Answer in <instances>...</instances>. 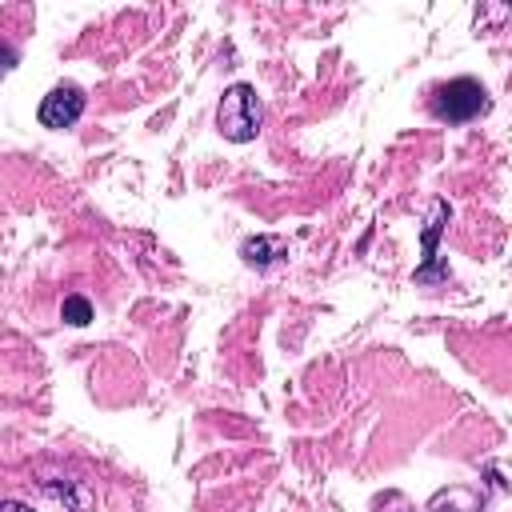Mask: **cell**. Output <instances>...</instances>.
Masks as SVG:
<instances>
[{
  "label": "cell",
  "mask_w": 512,
  "mask_h": 512,
  "mask_svg": "<svg viewBox=\"0 0 512 512\" xmlns=\"http://www.w3.org/2000/svg\"><path fill=\"white\" fill-rule=\"evenodd\" d=\"M428 512H484V496H480L476 488L452 484V488H440V492L428 500Z\"/></svg>",
  "instance_id": "obj_5"
},
{
  "label": "cell",
  "mask_w": 512,
  "mask_h": 512,
  "mask_svg": "<svg viewBox=\"0 0 512 512\" xmlns=\"http://www.w3.org/2000/svg\"><path fill=\"white\" fill-rule=\"evenodd\" d=\"M0 512H32V508H28V504H20V500H4V504H0Z\"/></svg>",
  "instance_id": "obj_10"
},
{
  "label": "cell",
  "mask_w": 512,
  "mask_h": 512,
  "mask_svg": "<svg viewBox=\"0 0 512 512\" xmlns=\"http://www.w3.org/2000/svg\"><path fill=\"white\" fill-rule=\"evenodd\" d=\"M488 104L492 100H488L484 84L472 80V76H456V80H448L432 92V116L444 120V124H468V120L484 116Z\"/></svg>",
  "instance_id": "obj_2"
},
{
  "label": "cell",
  "mask_w": 512,
  "mask_h": 512,
  "mask_svg": "<svg viewBox=\"0 0 512 512\" xmlns=\"http://www.w3.org/2000/svg\"><path fill=\"white\" fill-rule=\"evenodd\" d=\"M240 256H244V264H252V268H268L276 256H284V240H280V236H248V240L240 244Z\"/></svg>",
  "instance_id": "obj_6"
},
{
  "label": "cell",
  "mask_w": 512,
  "mask_h": 512,
  "mask_svg": "<svg viewBox=\"0 0 512 512\" xmlns=\"http://www.w3.org/2000/svg\"><path fill=\"white\" fill-rule=\"evenodd\" d=\"M444 224H448V204H444V200H432V208H428V224H424V232H420L424 264L416 268V284H444V280H448V268H444L440 256H436V240H440Z\"/></svg>",
  "instance_id": "obj_3"
},
{
  "label": "cell",
  "mask_w": 512,
  "mask_h": 512,
  "mask_svg": "<svg viewBox=\"0 0 512 512\" xmlns=\"http://www.w3.org/2000/svg\"><path fill=\"white\" fill-rule=\"evenodd\" d=\"M60 320L84 328V324L92 320V304H88L84 296H64V304H60Z\"/></svg>",
  "instance_id": "obj_7"
},
{
  "label": "cell",
  "mask_w": 512,
  "mask_h": 512,
  "mask_svg": "<svg viewBox=\"0 0 512 512\" xmlns=\"http://www.w3.org/2000/svg\"><path fill=\"white\" fill-rule=\"evenodd\" d=\"M260 120H264V108H260V100H256V88H252V84H232V88L224 92L220 108H216V128H220V136L232 140V144H248V140H256Z\"/></svg>",
  "instance_id": "obj_1"
},
{
  "label": "cell",
  "mask_w": 512,
  "mask_h": 512,
  "mask_svg": "<svg viewBox=\"0 0 512 512\" xmlns=\"http://www.w3.org/2000/svg\"><path fill=\"white\" fill-rule=\"evenodd\" d=\"M372 508H376V512H416V508L404 500V492H396V488L380 492V496L372 500Z\"/></svg>",
  "instance_id": "obj_9"
},
{
  "label": "cell",
  "mask_w": 512,
  "mask_h": 512,
  "mask_svg": "<svg viewBox=\"0 0 512 512\" xmlns=\"http://www.w3.org/2000/svg\"><path fill=\"white\" fill-rule=\"evenodd\" d=\"M40 124L44 128H72L80 116H84V92L76 88V84H56L44 100H40Z\"/></svg>",
  "instance_id": "obj_4"
},
{
  "label": "cell",
  "mask_w": 512,
  "mask_h": 512,
  "mask_svg": "<svg viewBox=\"0 0 512 512\" xmlns=\"http://www.w3.org/2000/svg\"><path fill=\"white\" fill-rule=\"evenodd\" d=\"M48 492L56 496V500H68L72 504V512H88V492L84 488H72V484H48Z\"/></svg>",
  "instance_id": "obj_8"
}]
</instances>
